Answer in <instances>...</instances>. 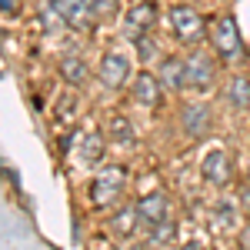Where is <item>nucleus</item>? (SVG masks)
<instances>
[{
  "mask_svg": "<svg viewBox=\"0 0 250 250\" xmlns=\"http://www.w3.org/2000/svg\"><path fill=\"white\" fill-rule=\"evenodd\" d=\"M124 184H127V167H104V170L94 177V184H90V204L94 207H107V204H114L117 197L124 193Z\"/></svg>",
  "mask_w": 250,
  "mask_h": 250,
  "instance_id": "obj_1",
  "label": "nucleus"
},
{
  "mask_svg": "<svg viewBox=\"0 0 250 250\" xmlns=\"http://www.w3.org/2000/svg\"><path fill=\"white\" fill-rule=\"evenodd\" d=\"M170 30H173V37L180 40V43L197 47L200 37L207 34V23H204V17H200L193 7L180 3V7H173V10H170Z\"/></svg>",
  "mask_w": 250,
  "mask_h": 250,
  "instance_id": "obj_2",
  "label": "nucleus"
},
{
  "mask_svg": "<svg viewBox=\"0 0 250 250\" xmlns=\"http://www.w3.org/2000/svg\"><path fill=\"white\" fill-rule=\"evenodd\" d=\"M210 43L217 47V54L224 60H233L240 57V50H244V43H240V34H237V23L233 17H217L210 27Z\"/></svg>",
  "mask_w": 250,
  "mask_h": 250,
  "instance_id": "obj_3",
  "label": "nucleus"
},
{
  "mask_svg": "<svg viewBox=\"0 0 250 250\" xmlns=\"http://www.w3.org/2000/svg\"><path fill=\"white\" fill-rule=\"evenodd\" d=\"M100 80H104V87H110V90H120L127 80H130V57L127 54H120V50H107L104 60H100Z\"/></svg>",
  "mask_w": 250,
  "mask_h": 250,
  "instance_id": "obj_4",
  "label": "nucleus"
},
{
  "mask_svg": "<svg viewBox=\"0 0 250 250\" xmlns=\"http://www.w3.org/2000/svg\"><path fill=\"white\" fill-rule=\"evenodd\" d=\"M154 23H157V0H140V3H134L127 10L124 34H127V40H137V37H144Z\"/></svg>",
  "mask_w": 250,
  "mask_h": 250,
  "instance_id": "obj_5",
  "label": "nucleus"
},
{
  "mask_svg": "<svg viewBox=\"0 0 250 250\" xmlns=\"http://www.w3.org/2000/svg\"><path fill=\"white\" fill-rule=\"evenodd\" d=\"M137 217H140V224L150 230L157 224H164V220H170V200H167V193H144L140 200H137Z\"/></svg>",
  "mask_w": 250,
  "mask_h": 250,
  "instance_id": "obj_6",
  "label": "nucleus"
},
{
  "mask_svg": "<svg viewBox=\"0 0 250 250\" xmlns=\"http://www.w3.org/2000/svg\"><path fill=\"white\" fill-rule=\"evenodd\" d=\"M213 60L210 54H204V50H193L190 57H187V87L190 90H210L213 87Z\"/></svg>",
  "mask_w": 250,
  "mask_h": 250,
  "instance_id": "obj_7",
  "label": "nucleus"
},
{
  "mask_svg": "<svg viewBox=\"0 0 250 250\" xmlns=\"http://www.w3.org/2000/svg\"><path fill=\"white\" fill-rule=\"evenodd\" d=\"M160 83H164V90H184L187 87V57H177V54H170V57L160 60Z\"/></svg>",
  "mask_w": 250,
  "mask_h": 250,
  "instance_id": "obj_8",
  "label": "nucleus"
},
{
  "mask_svg": "<svg viewBox=\"0 0 250 250\" xmlns=\"http://www.w3.org/2000/svg\"><path fill=\"white\" fill-rule=\"evenodd\" d=\"M200 173L210 180V184H217V187H224L227 180L233 177L230 170V157H227V150H210V154L204 157V164H200Z\"/></svg>",
  "mask_w": 250,
  "mask_h": 250,
  "instance_id": "obj_9",
  "label": "nucleus"
},
{
  "mask_svg": "<svg viewBox=\"0 0 250 250\" xmlns=\"http://www.w3.org/2000/svg\"><path fill=\"white\" fill-rule=\"evenodd\" d=\"M180 120H184L187 137H193V140L210 130V110H207L204 104H187V107H184V114H180Z\"/></svg>",
  "mask_w": 250,
  "mask_h": 250,
  "instance_id": "obj_10",
  "label": "nucleus"
},
{
  "mask_svg": "<svg viewBox=\"0 0 250 250\" xmlns=\"http://www.w3.org/2000/svg\"><path fill=\"white\" fill-rule=\"evenodd\" d=\"M160 87H164L160 77H154V74L144 70V74H137V77H134V87H130V90H134L137 104H144V107H157V104H160Z\"/></svg>",
  "mask_w": 250,
  "mask_h": 250,
  "instance_id": "obj_11",
  "label": "nucleus"
},
{
  "mask_svg": "<svg viewBox=\"0 0 250 250\" xmlns=\"http://www.w3.org/2000/svg\"><path fill=\"white\" fill-rule=\"evenodd\" d=\"M54 7H57L63 20L70 23V27H87V23H97L94 14L87 10V0H50Z\"/></svg>",
  "mask_w": 250,
  "mask_h": 250,
  "instance_id": "obj_12",
  "label": "nucleus"
},
{
  "mask_svg": "<svg viewBox=\"0 0 250 250\" xmlns=\"http://www.w3.org/2000/svg\"><path fill=\"white\" fill-rule=\"evenodd\" d=\"M227 100L237 110H247L250 107V77H233L230 87H227Z\"/></svg>",
  "mask_w": 250,
  "mask_h": 250,
  "instance_id": "obj_13",
  "label": "nucleus"
},
{
  "mask_svg": "<svg viewBox=\"0 0 250 250\" xmlns=\"http://www.w3.org/2000/svg\"><path fill=\"white\" fill-rule=\"evenodd\" d=\"M100 157H104V137L97 134H83L80 137V160H83V164H97V160H100Z\"/></svg>",
  "mask_w": 250,
  "mask_h": 250,
  "instance_id": "obj_14",
  "label": "nucleus"
},
{
  "mask_svg": "<svg viewBox=\"0 0 250 250\" xmlns=\"http://www.w3.org/2000/svg\"><path fill=\"white\" fill-rule=\"evenodd\" d=\"M60 74H63L67 83L80 87V83L87 80V67H83V60H80V57H63V60H60Z\"/></svg>",
  "mask_w": 250,
  "mask_h": 250,
  "instance_id": "obj_15",
  "label": "nucleus"
},
{
  "mask_svg": "<svg viewBox=\"0 0 250 250\" xmlns=\"http://www.w3.org/2000/svg\"><path fill=\"white\" fill-rule=\"evenodd\" d=\"M147 240L154 244V247H164V244H173L177 240V227H173V220H164V224H157L147 230Z\"/></svg>",
  "mask_w": 250,
  "mask_h": 250,
  "instance_id": "obj_16",
  "label": "nucleus"
},
{
  "mask_svg": "<svg viewBox=\"0 0 250 250\" xmlns=\"http://www.w3.org/2000/svg\"><path fill=\"white\" fill-rule=\"evenodd\" d=\"M110 137H114L117 144H134V127H130V120L124 114L110 117Z\"/></svg>",
  "mask_w": 250,
  "mask_h": 250,
  "instance_id": "obj_17",
  "label": "nucleus"
},
{
  "mask_svg": "<svg viewBox=\"0 0 250 250\" xmlns=\"http://www.w3.org/2000/svg\"><path fill=\"white\" fill-rule=\"evenodd\" d=\"M134 217H137V204L134 207H124V210L114 217V233L117 237H130V233H134V227H137Z\"/></svg>",
  "mask_w": 250,
  "mask_h": 250,
  "instance_id": "obj_18",
  "label": "nucleus"
},
{
  "mask_svg": "<svg viewBox=\"0 0 250 250\" xmlns=\"http://www.w3.org/2000/svg\"><path fill=\"white\" fill-rule=\"evenodd\" d=\"M87 10L94 14V20H110L117 14V0H87Z\"/></svg>",
  "mask_w": 250,
  "mask_h": 250,
  "instance_id": "obj_19",
  "label": "nucleus"
},
{
  "mask_svg": "<svg viewBox=\"0 0 250 250\" xmlns=\"http://www.w3.org/2000/svg\"><path fill=\"white\" fill-rule=\"evenodd\" d=\"M237 210H233V204H227V200H220L217 204V210H213V220H217V227H233L237 220Z\"/></svg>",
  "mask_w": 250,
  "mask_h": 250,
  "instance_id": "obj_20",
  "label": "nucleus"
},
{
  "mask_svg": "<svg viewBox=\"0 0 250 250\" xmlns=\"http://www.w3.org/2000/svg\"><path fill=\"white\" fill-rule=\"evenodd\" d=\"M134 43H137V57L144 60V63H147V60H154V57H157V43H154V40H150V37H137Z\"/></svg>",
  "mask_w": 250,
  "mask_h": 250,
  "instance_id": "obj_21",
  "label": "nucleus"
},
{
  "mask_svg": "<svg viewBox=\"0 0 250 250\" xmlns=\"http://www.w3.org/2000/svg\"><path fill=\"white\" fill-rule=\"evenodd\" d=\"M240 200H244V207L250 210V184H244V187H240Z\"/></svg>",
  "mask_w": 250,
  "mask_h": 250,
  "instance_id": "obj_22",
  "label": "nucleus"
},
{
  "mask_svg": "<svg viewBox=\"0 0 250 250\" xmlns=\"http://www.w3.org/2000/svg\"><path fill=\"white\" fill-rule=\"evenodd\" d=\"M14 10H17V3L14 0H3V14H14Z\"/></svg>",
  "mask_w": 250,
  "mask_h": 250,
  "instance_id": "obj_23",
  "label": "nucleus"
},
{
  "mask_svg": "<svg viewBox=\"0 0 250 250\" xmlns=\"http://www.w3.org/2000/svg\"><path fill=\"white\" fill-rule=\"evenodd\" d=\"M240 244H244V247H250V227L244 233H240Z\"/></svg>",
  "mask_w": 250,
  "mask_h": 250,
  "instance_id": "obj_24",
  "label": "nucleus"
}]
</instances>
